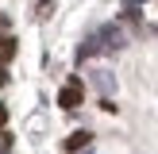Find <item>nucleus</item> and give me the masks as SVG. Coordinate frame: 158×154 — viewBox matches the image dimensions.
<instances>
[{"instance_id": "nucleus-8", "label": "nucleus", "mask_w": 158, "mask_h": 154, "mask_svg": "<svg viewBox=\"0 0 158 154\" xmlns=\"http://www.w3.org/2000/svg\"><path fill=\"white\" fill-rule=\"evenodd\" d=\"M0 31H8V15H0Z\"/></svg>"}, {"instance_id": "nucleus-4", "label": "nucleus", "mask_w": 158, "mask_h": 154, "mask_svg": "<svg viewBox=\"0 0 158 154\" xmlns=\"http://www.w3.org/2000/svg\"><path fill=\"white\" fill-rule=\"evenodd\" d=\"M93 85L100 89V100H108V96H112V89H116V77L108 73V69H93Z\"/></svg>"}, {"instance_id": "nucleus-7", "label": "nucleus", "mask_w": 158, "mask_h": 154, "mask_svg": "<svg viewBox=\"0 0 158 154\" xmlns=\"http://www.w3.org/2000/svg\"><path fill=\"white\" fill-rule=\"evenodd\" d=\"M4 123H8V108H0V127H4Z\"/></svg>"}, {"instance_id": "nucleus-5", "label": "nucleus", "mask_w": 158, "mask_h": 154, "mask_svg": "<svg viewBox=\"0 0 158 154\" xmlns=\"http://www.w3.org/2000/svg\"><path fill=\"white\" fill-rule=\"evenodd\" d=\"M12 58H15V38L12 35H0V66H8Z\"/></svg>"}, {"instance_id": "nucleus-2", "label": "nucleus", "mask_w": 158, "mask_h": 154, "mask_svg": "<svg viewBox=\"0 0 158 154\" xmlns=\"http://www.w3.org/2000/svg\"><path fill=\"white\" fill-rule=\"evenodd\" d=\"M81 100H85V85H81V77H69L66 85H62V92H58V104L62 108H81Z\"/></svg>"}, {"instance_id": "nucleus-1", "label": "nucleus", "mask_w": 158, "mask_h": 154, "mask_svg": "<svg viewBox=\"0 0 158 154\" xmlns=\"http://www.w3.org/2000/svg\"><path fill=\"white\" fill-rule=\"evenodd\" d=\"M93 38H97V46H100V54H116V50H123L127 46V31L120 27V23H104V27H97L93 31Z\"/></svg>"}, {"instance_id": "nucleus-9", "label": "nucleus", "mask_w": 158, "mask_h": 154, "mask_svg": "<svg viewBox=\"0 0 158 154\" xmlns=\"http://www.w3.org/2000/svg\"><path fill=\"white\" fill-rule=\"evenodd\" d=\"M4 81H8V77H4V69H0V85H4Z\"/></svg>"}, {"instance_id": "nucleus-6", "label": "nucleus", "mask_w": 158, "mask_h": 154, "mask_svg": "<svg viewBox=\"0 0 158 154\" xmlns=\"http://www.w3.org/2000/svg\"><path fill=\"white\" fill-rule=\"evenodd\" d=\"M8 146H12V135H8V131H0V154H8Z\"/></svg>"}, {"instance_id": "nucleus-3", "label": "nucleus", "mask_w": 158, "mask_h": 154, "mask_svg": "<svg viewBox=\"0 0 158 154\" xmlns=\"http://www.w3.org/2000/svg\"><path fill=\"white\" fill-rule=\"evenodd\" d=\"M89 143H93V131H73V135L62 143V150H66V154H77V150H89Z\"/></svg>"}]
</instances>
